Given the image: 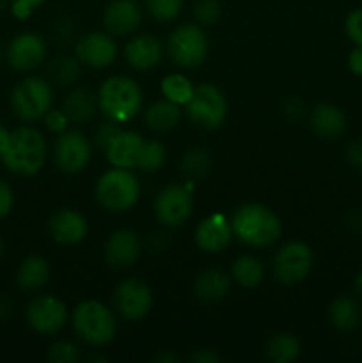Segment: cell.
Instances as JSON below:
<instances>
[{"label":"cell","instance_id":"11","mask_svg":"<svg viewBox=\"0 0 362 363\" xmlns=\"http://www.w3.org/2000/svg\"><path fill=\"white\" fill-rule=\"evenodd\" d=\"M112 303L119 318L124 321H142L153 307V291L144 280L130 277L116 287Z\"/></svg>","mask_w":362,"mask_h":363},{"label":"cell","instance_id":"42","mask_svg":"<svg viewBox=\"0 0 362 363\" xmlns=\"http://www.w3.org/2000/svg\"><path fill=\"white\" fill-rule=\"evenodd\" d=\"M14 209V191L7 181L0 179V220L7 218Z\"/></svg>","mask_w":362,"mask_h":363},{"label":"cell","instance_id":"8","mask_svg":"<svg viewBox=\"0 0 362 363\" xmlns=\"http://www.w3.org/2000/svg\"><path fill=\"white\" fill-rule=\"evenodd\" d=\"M187 117L199 130L212 131L222 126L227 117V99L224 92L213 84H202L194 89L187 103Z\"/></svg>","mask_w":362,"mask_h":363},{"label":"cell","instance_id":"9","mask_svg":"<svg viewBox=\"0 0 362 363\" xmlns=\"http://www.w3.org/2000/svg\"><path fill=\"white\" fill-rule=\"evenodd\" d=\"M312 264H314V255L311 247L304 241H290L273 255V279L284 286H295L304 282L311 275Z\"/></svg>","mask_w":362,"mask_h":363},{"label":"cell","instance_id":"14","mask_svg":"<svg viewBox=\"0 0 362 363\" xmlns=\"http://www.w3.org/2000/svg\"><path fill=\"white\" fill-rule=\"evenodd\" d=\"M46 53L48 46L41 35L31 30L20 32L7 45L6 62L18 73H28L38 69L45 62Z\"/></svg>","mask_w":362,"mask_h":363},{"label":"cell","instance_id":"33","mask_svg":"<svg viewBox=\"0 0 362 363\" xmlns=\"http://www.w3.org/2000/svg\"><path fill=\"white\" fill-rule=\"evenodd\" d=\"M167 160V149L160 140H144L137 160V169L142 172H156Z\"/></svg>","mask_w":362,"mask_h":363},{"label":"cell","instance_id":"34","mask_svg":"<svg viewBox=\"0 0 362 363\" xmlns=\"http://www.w3.org/2000/svg\"><path fill=\"white\" fill-rule=\"evenodd\" d=\"M183 2L185 0H144V6L153 20L167 23L180 16Z\"/></svg>","mask_w":362,"mask_h":363},{"label":"cell","instance_id":"24","mask_svg":"<svg viewBox=\"0 0 362 363\" xmlns=\"http://www.w3.org/2000/svg\"><path fill=\"white\" fill-rule=\"evenodd\" d=\"M52 269L48 261L41 255H28L20 262L16 269V286L23 293H34L48 284Z\"/></svg>","mask_w":362,"mask_h":363},{"label":"cell","instance_id":"21","mask_svg":"<svg viewBox=\"0 0 362 363\" xmlns=\"http://www.w3.org/2000/svg\"><path fill=\"white\" fill-rule=\"evenodd\" d=\"M142 144H144V137L141 133L131 130H121L119 135L105 149V156L112 167L135 169Z\"/></svg>","mask_w":362,"mask_h":363},{"label":"cell","instance_id":"1","mask_svg":"<svg viewBox=\"0 0 362 363\" xmlns=\"http://www.w3.org/2000/svg\"><path fill=\"white\" fill-rule=\"evenodd\" d=\"M233 236L251 248H266L283 234L280 218L265 204L248 202L240 206L231 218Z\"/></svg>","mask_w":362,"mask_h":363},{"label":"cell","instance_id":"38","mask_svg":"<svg viewBox=\"0 0 362 363\" xmlns=\"http://www.w3.org/2000/svg\"><path fill=\"white\" fill-rule=\"evenodd\" d=\"M78 34V25L73 18L70 16H62L57 20L55 27H53V35L59 43L62 45H67V43H73L77 39Z\"/></svg>","mask_w":362,"mask_h":363},{"label":"cell","instance_id":"30","mask_svg":"<svg viewBox=\"0 0 362 363\" xmlns=\"http://www.w3.org/2000/svg\"><path fill=\"white\" fill-rule=\"evenodd\" d=\"M212 155L204 147H192L181 158L180 170L187 177V181L195 183V181H201L208 176L209 170H212Z\"/></svg>","mask_w":362,"mask_h":363},{"label":"cell","instance_id":"31","mask_svg":"<svg viewBox=\"0 0 362 363\" xmlns=\"http://www.w3.org/2000/svg\"><path fill=\"white\" fill-rule=\"evenodd\" d=\"M46 74L57 85H73L82 74V62L77 57H55L46 67Z\"/></svg>","mask_w":362,"mask_h":363},{"label":"cell","instance_id":"16","mask_svg":"<svg viewBox=\"0 0 362 363\" xmlns=\"http://www.w3.org/2000/svg\"><path fill=\"white\" fill-rule=\"evenodd\" d=\"M142 252V241L138 234L131 229L114 230L105 241V261L114 269H126L137 262Z\"/></svg>","mask_w":362,"mask_h":363},{"label":"cell","instance_id":"5","mask_svg":"<svg viewBox=\"0 0 362 363\" xmlns=\"http://www.w3.org/2000/svg\"><path fill=\"white\" fill-rule=\"evenodd\" d=\"M94 197L103 209L110 213H126L141 197V183L131 169L112 167L99 176L94 186Z\"/></svg>","mask_w":362,"mask_h":363},{"label":"cell","instance_id":"36","mask_svg":"<svg viewBox=\"0 0 362 363\" xmlns=\"http://www.w3.org/2000/svg\"><path fill=\"white\" fill-rule=\"evenodd\" d=\"M46 358L50 363H77L80 362L82 351L71 340H57L48 347Z\"/></svg>","mask_w":362,"mask_h":363},{"label":"cell","instance_id":"43","mask_svg":"<svg viewBox=\"0 0 362 363\" xmlns=\"http://www.w3.org/2000/svg\"><path fill=\"white\" fill-rule=\"evenodd\" d=\"M346 162L351 169L362 172V140H355L346 149Z\"/></svg>","mask_w":362,"mask_h":363},{"label":"cell","instance_id":"44","mask_svg":"<svg viewBox=\"0 0 362 363\" xmlns=\"http://www.w3.org/2000/svg\"><path fill=\"white\" fill-rule=\"evenodd\" d=\"M284 116L290 121H298L304 117L305 113V105L300 98H291L287 99L286 105H284Z\"/></svg>","mask_w":362,"mask_h":363},{"label":"cell","instance_id":"19","mask_svg":"<svg viewBox=\"0 0 362 363\" xmlns=\"http://www.w3.org/2000/svg\"><path fill=\"white\" fill-rule=\"evenodd\" d=\"M233 238L231 220H227L224 215L206 216L194 230V241L199 250L212 255L226 250Z\"/></svg>","mask_w":362,"mask_h":363},{"label":"cell","instance_id":"45","mask_svg":"<svg viewBox=\"0 0 362 363\" xmlns=\"http://www.w3.org/2000/svg\"><path fill=\"white\" fill-rule=\"evenodd\" d=\"M222 358L216 353L215 350H208V347H202V350L194 351V353L188 357V362L192 363H219Z\"/></svg>","mask_w":362,"mask_h":363},{"label":"cell","instance_id":"40","mask_svg":"<svg viewBox=\"0 0 362 363\" xmlns=\"http://www.w3.org/2000/svg\"><path fill=\"white\" fill-rule=\"evenodd\" d=\"M70 117H67V113L64 110L50 108L48 113L45 116V126L50 133H64L67 130V126H70Z\"/></svg>","mask_w":362,"mask_h":363},{"label":"cell","instance_id":"12","mask_svg":"<svg viewBox=\"0 0 362 363\" xmlns=\"http://www.w3.org/2000/svg\"><path fill=\"white\" fill-rule=\"evenodd\" d=\"M25 319L39 335H55L66 326L67 307L62 300L52 294H39L28 301L25 308Z\"/></svg>","mask_w":362,"mask_h":363},{"label":"cell","instance_id":"10","mask_svg":"<svg viewBox=\"0 0 362 363\" xmlns=\"http://www.w3.org/2000/svg\"><path fill=\"white\" fill-rule=\"evenodd\" d=\"M194 213V197L188 184H167L155 199V216L169 229L185 225Z\"/></svg>","mask_w":362,"mask_h":363},{"label":"cell","instance_id":"15","mask_svg":"<svg viewBox=\"0 0 362 363\" xmlns=\"http://www.w3.org/2000/svg\"><path fill=\"white\" fill-rule=\"evenodd\" d=\"M75 57L91 69H105L116 60L117 43L109 32H87L78 38L75 45Z\"/></svg>","mask_w":362,"mask_h":363},{"label":"cell","instance_id":"13","mask_svg":"<svg viewBox=\"0 0 362 363\" xmlns=\"http://www.w3.org/2000/svg\"><path fill=\"white\" fill-rule=\"evenodd\" d=\"M92 158V144L84 133L66 130L57 137L53 145V162L64 174H78L87 169Z\"/></svg>","mask_w":362,"mask_h":363},{"label":"cell","instance_id":"22","mask_svg":"<svg viewBox=\"0 0 362 363\" xmlns=\"http://www.w3.org/2000/svg\"><path fill=\"white\" fill-rule=\"evenodd\" d=\"M312 131L325 140H336L346 130V116L343 110L332 103H319L309 116Z\"/></svg>","mask_w":362,"mask_h":363},{"label":"cell","instance_id":"47","mask_svg":"<svg viewBox=\"0 0 362 363\" xmlns=\"http://www.w3.org/2000/svg\"><path fill=\"white\" fill-rule=\"evenodd\" d=\"M167 247H169V238H165V234H163V233H155V234H151V236H149L148 248L151 252L167 250Z\"/></svg>","mask_w":362,"mask_h":363},{"label":"cell","instance_id":"29","mask_svg":"<svg viewBox=\"0 0 362 363\" xmlns=\"http://www.w3.org/2000/svg\"><path fill=\"white\" fill-rule=\"evenodd\" d=\"M300 340L290 332H279L266 342V358L273 363H290L300 357Z\"/></svg>","mask_w":362,"mask_h":363},{"label":"cell","instance_id":"46","mask_svg":"<svg viewBox=\"0 0 362 363\" xmlns=\"http://www.w3.org/2000/svg\"><path fill=\"white\" fill-rule=\"evenodd\" d=\"M348 67L353 74L362 77V46H355L348 55Z\"/></svg>","mask_w":362,"mask_h":363},{"label":"cell","instance_id":"50","mask_svg":"<svg viewBox=\"0 0 362 363\" xmlns=\"http://www.w3.org/2000/svg\"><path fill=\"white\" fill-rule=\"evenodd\" d=\"M155 362H160V363H176L177 362V357L172 353H162L158 354V357H155Z\"/></svg>","mask_w":362,"mask_h":363},{"label":"cell","instance_id":"4","mask_svg":"<svg viewBox=\"0 0 362 363\" xmlns=\"http://www.w3.org/2000/svg\"><path fill=\"white\" fill-rule=\"evenodd\" d=\"M73 330L78 339L91 347H105L116 339L117 321L109 305L98 300H85L75 307Z\"/></svg>","mask_w":362,"mask_h":363},{"label":"cell","instance_id":"48","mask_svg":"<svg viewBox=\"0 0 362 363\" xmlns=\"http://www.w3.org/2000/svg\"><path fill=\"white\" fill-rule=\"evenodd\" d=\"M13 314V301L6 294H0V321H6Z\"/></svg>","mask_w":362,"mask_h":363},{"label":"cell","instance_id":"26","mask_svg":"<svg viewBox=\"0 0 362 363\" xmlns=\"http://www.w3.org/2000/svg\"><path fill=\"white\" fill-rule=\"evenodd\" d=\"M330 325L339 332H351L362 321V307L353 296H337L329 307Z\"/></svg>","mask_w":362,"mask_h":363},{"label":"cell","instance_id":"28","mask_svg":"<svg viewBox=\"0 0 362 363\" xmlns=\"http://www.w3.org/2000/svg\"><path fill=\"white\" fill-rule=\"evenodd\" d=\"M231 279L245 289H254L265 280V266L254 255H240L231 266Z\"/></svg>","mask_w":362,"mask_h":363},{"label":"cell","instance_id":"3","mask_svg":"<svg viewBox=\"0 0 362 363\" xmlns=\"http://www.w3.org/2000/svg\"><path fill=\"white\" fill-rule=\"evenodd\" d=\"M98 108L106 121L126 124L138 116L142 108V89L133 78L124 74L109 77L98 89Z\"/></svg>","mask_w":362,"mask_h":363},{"label":"cell","instance_id":"6","mask_svg":"<svg viewBox=\"0 0 362 363\" xmlns=\"http://www.w3.org/2000/svg\"><path fill=\"white\" fill-rule=\"evenodd\" d=\"M52 84L41 77H27L18 82L11 91V108L23 123H35L45 119L52 108Z\"/></svg>","mask_w":362,"mask_h":363},{"label":"cell","instance_id":"27","mask_svg":"<svg viewBox=\"0 0 362 363\" xmlns=\"http://www.w3.org/2000/svg\"><path fill=\"white\" fill-rule=\"evenodd\" d=\"M181 119V106L169 99H160L148 106L144 113V123L155 133H167L174 130Z\"/></svg>","mask_w":362,"mask_h":363},{"label":"cell","instance_id":"41","mask_svg":"<svg viewBox=\"0 0 362 363\" xmlns=\"http://www.w3.org/2000/svg\"><path fill=\"white\" fill-rule=\"evenodd\" d=\"M46 0H13L9 9L16 20H27L34 13L35 7L43 6Z\"/></svg>","mask_w":362,"mask_h":363},{"label":"cell","instance_id":"54","mask_svg":"<svg viewBox=\"0 0 362 363\" xmlns=\"http://www.w3.org/2000/svg\"><path fill=\"white\" fill-rule=\"evenodd\" d=\"M2 59H6V50L0 46V62H2Z\"/></svg>","mask_w":362,"mask_h":363},{"label":"cell","instance_id":"25","mask_svg":"<svg viewBox=\"0 0 362 363\" xmlns=\"http://www.w3.org/2000/svg\"><path fill=\"white\" fill-rule=\"evenodd\" d=\"M96 108H98V98L87 87L73 89L64 98L62 110L73 124H84L91 121L94 117Z\"/></svg>","mask_w":362,"mask_h":363},{"label":"cell","instance_id":"7","mask_svg":"<svg viewBox=\"0 0 362 363\" xmlns=\"http://www.w3.org/2000/svg\"><path fill=\"white\" fill-rule=\"evenodd\" d=\"M209 43L204 30L197 23H181L167 39V53L181 69L199 67L208 57Z\"/></svg>","mask_w":362,"mask_h":363},{"label":"cell","instance_id":"23","mask_svg":"<svg viewBox=\"0 0 362 363\" xmlns=\"http://www.w3.org/2000/svg\"><path fill=\"white\" fill-rule=\"evenodd\" d=\"M231 291V277L224 269L208 268L197 275L194 282V294L202 303H216Z\"/></svg>","mask_w":362,"mask_h":363},{"label":"cell","instance_id":"18","mask_svg":"<svg viewBox=\"0 0 362 363\" xmlns=\"http://www.w3.org/2000/svg\"><path fill=\"white\" fill-rule=\"evenodd\" d=\"M141 21L142 9L137 0H112L103 11V27L114 38L133 34Z\"/></svg>","mask_w":362,"mask_h":363},{"label":"cell","instance_id":"53","mask_svg":"<svg viewBox=\"0 0 362 363\" xmlns=\"http://www.w3.org/2000/svg\"><path fill=\"white\" fill-rule=\"evenodd\" d=\"M4 254H6V243H4L2 236H0V259L4 257Z\"/></svg>","mask_w":362,"mask_h":363},{"label":"cell","instance_id":"52","mask_svg":"<svg viewBox=\"0 0 362 363\" xmlns=\"http://www.w3.org/2000/svg\"><path fill=\"white\" fill-rule=\"evenodd\" d=\"M11 2H13V0H0V13H2V11H6V9H9Z\"/></svg>","mask_w":362,"mask_h":363},{"label":"cell","instance_id":"2","mask_svg":"<svg viewBox=\"0 0 362 363\" xmlns=\"http://www.w3.org/2000/svg\"><path fill=\"white\" fill-rule=\"evenodd\" d=\"M46 140L34 126H20L11 131L9 144L0 156L4 167L20 177H32L43 170L46 163Z\"/></svg>","mask_w":362,"mask_h":363},{"label":"cell","instance_id":"20","mask_svg":"<svg viewBox=\"0 0 362 363\" xmlns=\"http://www.w3.org/2000/svg\"><path fill=\"white\" fill-rule=\"evenodd\" d=\"M165 46L156 35L137 34L124 45V59L128 66L137 71L155 69L163 59Z\"/></svg>","mask_w":362,"mask_h":363},{"label":"cell","instance_id":"37","mask_svg":"<svg viewBox=\"0 0 362 363\" xmlns=\"http://www.w3.org/2000/svg\"><path fill=\"white\" fill-rule=\"evenodd\" d=\"M121 124L112 123V121H105V123L99 124L94 131V138H92V144L99 149V151L105 152V149L109 147L110 142L119 135Z\"/></svg>","mask_w":362,"mask_h":363},{"label":"cell","instance_id":"39","mask_svg":"<svg viewBox=\"0 0 362 363\" xmlns=\"http://www.w3.org/2000/svg\"><path fill=\"white\" fill-rule=\"evenodd\" d=\"M344 32L355 46H362V9H353L344 20Z\"/></svg>","mask_w":362,"mask_h":363},{"label":"cell","instance_id":"35","mask_svg":"<svg viewBox=\"0 0 362 363\" xmlns=\"http://www.w3.org/2000/svg\"><path fill=\"white\" fill-rule=\"evenodd\" d=\"M192 14L201 27H213L222 16V6L219 0H195Z\"/></svg>","mask_w":362,"mask_h":363},{"label":"cell","instance_id":"51","mask_svg":"<svg viewBox=\"0 0 362 363\" xmlns=\"http://www.w3.org/2000/svg\"><path fill=\"white\" fill-rule=\"evenodd\" d=\"M355 291H357L358 296H362V272L355 277Z\"/></svg>","mask_w":362,"mask_h":363},{"label":"cell","instance_id":"49","mask_svg":"<svg viewBox=\"0 0 362 363\" xmlns=\"http://www.w3.org/2000/svg\"><path fill=\"white\" fill-rule=\"evenodd\" d=\"M9 138H11V131L7 130V128L2 124V121H0V156H2L4 151H6L7 144H9Z\"/></svg>","mask_w":362,"mask_h":363},{"label":"cell","instance_id":"17","mask_svg":"<svg viewBox=\"0 0 362 363\" xmlns=\"http://www.w3.org/2000/svg\"><path fill=\"white\" fill-rule=\"evenodd\" d=\"M48 233L59 245H78L87 238L89 223L80 211L71 208H60L50 216Z\"/></svg>","mask_w":362,"mask_h":363},{"label":"cell","instance_id":"32","mask_svg":"<svg viewBox=\"0 0 362 363\" xmlns=\"http://www.w3.org/2000/svg\"><path fill=\"white\" fill-rule=\"evenodd\" d=\"M160 89H162L163 98L181 106L190 101L195 87L188 77H185L181 73H172L163 78L162 84H160Z\"/></svg>","mask_w":362,"mask_h":363}]
</instances>
